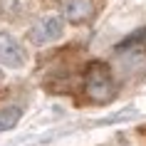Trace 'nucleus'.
Wrapping results in <instances>:
<instances>
[{
    "label": "nucleus",
    "mask_w": 146,
    "mask_h": 146,
    "mask_svg": "<svg viewBox=\"0 0 146 146\" xmlns=\"http://www.w3.org/2000/svg\"><path fill=\"white\" fill-rule=\"evenodd\" d=\"M84 94H87V99L94 102V104H107V102L114 99L116 82L111 77V69L104 62L94 60V62L87 64V69H84Z\"/></svg>",
    "instance_id": "1"
},
{
    "label": "nucleus",
    "mask_w": 146,
    "mask_h": 146,
    "mask_svg": "<svg viewBox=\"0 0 146 146\" xmlns=\"http://www.w3.org/2000/svg\"><path fill=\"white\" fill-rule=\"evenodd\" d=\"M62 32H64V23H62V17H54V15H47V17H40L37 23L30 27L27 32V40H30L32 45H50V42H57L62 37Z\"/></svg>",
    "instance_id": "2"
},
{
    "label": "nucleus",
    "mask_w": 146,
    "mask_h": 146,
    "mask_svg": "<svg viewBox=\"0 0 146 146\" xmlns=\"http://www.w3.org/2000/svg\"><path fill=\"white\" fill-rule=\"evenodd\" d=\"M0 62L5 67H13V69L25 67V62H27L25 45L20 40H15L13 35H8V32H0Z\"/></svg>",
    "instance_id": "3"
},
{
    "label": "nucleus",
    "mask_w": 146,
    "mask_h": 146,
    "mask_svg": "<svg viewBox=\"0 0 146 146\" xmlns=\"http://www.w3.org/2000/svg\"><path fill=\"white\" fill-rule=\"evenodd\" d=\"M62 15L69 23H89L94 17V3L92 0H62Z\"/></svg>",
    "instance_id": "4"
},
{
    "label": "nucleus",
    "mask_w": 146,
    "mask_h": 146,
    "mask_svg": "<svg viewBox=\"0 0 146 146\" xmlns=\"http://www.w3.org/2000/svg\"><path fill=\"white\" fill-rule=\"evenodd\" d=\"M20 116H23L20 107H5V109H0V131L15 129L17 121H20Z\"/></svg>",
    "instance_id": "5"
},
{
    "label": "nucleus",
    "mask_w": 146,
    "mask_h": 146,
    "mask_svg": "<svg viewBox=\"0 0 146 146\" xmlns=\"http://www.w3.org/2000/svg\"><path fill=\"white\" fill-rule=\"evenodd\" d=\"M119 52H136V54H144L146 52V30L131 35L124 45H119Z\"/></svg>",
    "instance_id": "6"
}]
</instances>
